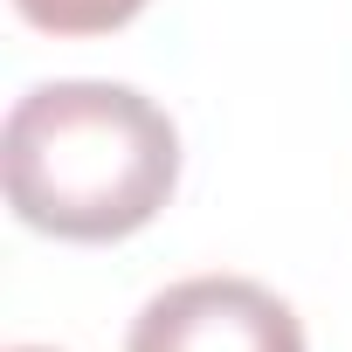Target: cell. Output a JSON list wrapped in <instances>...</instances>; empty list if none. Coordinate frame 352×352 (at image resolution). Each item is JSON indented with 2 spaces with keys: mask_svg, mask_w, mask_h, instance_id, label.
Segmentation results:
<instances>
[{
  "mask_svg": "<svg viewBox=\"0 0 352 352\" xmlns=\"http://www.w3.org/2000/svg\"><path fill=\"white\" fill-rule=\"evenodd\" d=\"M0 180L8 208L56 242H124L180 187V131L131 83H35L0 131Z\"/></svg>",
  "mask_w": 352,
  "mask_h": 352,
  "instance_id": "1",
  "label": "cell"
},
{
  "mask_svg": "<svg viewBox=\"0 0 352 352\" xmlns=\"http://www.w3.org/2000/svg\"><path fill=\"white\" fill-rule=\"evenodd\" d=\"M145 0H14V14L42 35H111L124 28Z\"/></svg>",
  "mask_w": 352,
  "mask_h": 352,
  "instance_id": "3",
  "label": "cell"
},
{
  "mask_svg": "<svg viewBox=\"0 0 352 352\" xmlns=\"http://www.w3.org/2000/svg\"><path fill=\"white\" fill-rule=\"evenodd\" d=\"M14 352H56V345H14Z\"/></svg>",
  "mask_w": 352,
  "mask_h": 352,
  "instance_id": "4",
  "label": "cell"
},
{
  "mask_svg": "<svg viewBox=\"0 0 352 352\" xmlns=\"http://www.w3.org/2000/svg\"><path fill=\"white\" fill-rule=\"evenodd\" d=\"M124 352H304V324L249 276H187L131 318Z\"/></svg>",
  "mask_w": 352,
  "mask_h": 352,
  "instance_id": "2",
  "label": "cell"
}]
</instances>
